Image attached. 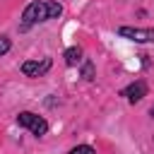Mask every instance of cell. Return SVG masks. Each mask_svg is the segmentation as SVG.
Wrapping results in <instances>:
<instances>
[{
	"label": "cell",
	"instance_id": "obj_6",
	"mask_svg": "<svg viewBox=\"0 0 154 154\" xmlns=\"http://www.w3.org/2000/svg\"><path fill=\"white\" fill-rule=\"evenodd\" d=\"M82 55H84V53H82L79 46H70V48L63 51V58H65V65H67V67H77V65L84 60Z\"/></svg>",
	"mask_w": 154,
	"mask_h": 154
},
{
	"label": "cell",
	"instance_id": "obj_2",
	"mask_svg": "<svg viewBox=\"0 0 154 154\" xmlns=\"http://www.w3.org/2000/svg\"><path fill=\"white\" fill-rule=\"evenodd\" d=\"M17 125L24 128V130H29L34 137H43V135L48 132V120H46L43 116L34 113V111H22V113L17 116Z\"/></svg>",
	"mask_w": 154,
	"mask_h": 154
},
{
	"label": "cell",
	"instance_id": "obj_8",
	"mask_svg": "<svg viewBox=\"0 0 154 154\" xmlns=\"http://www.w3.org/2000/svg\"><path fill=\"white\" fill-rule=\"evenodd\" d=\"M67 154H96V149H94L91 144H77V147H72Z\"/></svg>",
	"mask_w": 154,
	"mask_h": 154
},
{
	"label": "cell",
	"instance_id": "obj_3",
	"mask_svg": "<svg viewBox=\"0 0 154 154\" xmlns=\"http://www.w3.org/2000/svg\"><path fill=\"white\" fill-rule=\"evenodd\" d=\"M118 36L135 43H154V26H118Z\"/></svg>",
	"mask_w": 154,
	"mask_h": 154
},
{
	"label": "cell",
	"instance_id": "obj_4",
	"mask_svg": "<svg viewBox=\"0 0 154 154\" xmlns=\"http://www.w3.org/2000/svg\"><path fill=\"white\" fill-rule=\"evenodd\" d=\"M51 67H53L51 58H31V60H24L19 65V70H22L24 77H43Z\"/></svg>",
	"mask_w": 154,
	"mask_h": 154
},
{
	"label": "cell",
	"instance_id": "obj_1",
	"mask_svg": "<svg viewBox=\"0 0 154 154\" xmlns=\"http://www.w3.org/2000/svg\"><path fill=\"white\" fill-rule=\"evenodd\" d=\"M63 14V5L55 0H31L24 10H22V19H19V31H29L36 24L58 19Z\"/></svg>",
	"mask_w": 154,
	"mask_h": 154
},
{
	"label": "cell",
	"instance_id": "obj_5",
	"mask_svg": "<svg viewBox=\"0 0 154 154\" xmlns=\"http://www.w3.org/2000/svg\"><path fill=\"white\" fill-rule=\"evenodd\" d=\"M120 96H125L130 103H140V101L147 96V82H144V79H135V82H130L128 87L120 89Z\"/></svg>",
	"mask_w": 154,
	"mask_h": 154
},
{
	"label": "cell",
	"instance_id": "obj_9",
	"mask_svg": "<svg viewBox=\"0 0 154 154\" xmlns=\"http://www.w3.org/2000/svg\"><path fill=\"white\" fill-rule=\"evenodd\" d=\"M10 48H12V41H10V36L0 34V58H2V55H7V53H10Z\"/></svg>",
	"mask_w": 154,
	"mask_h": 154
},
{
	"label": "cell",
	"instance_id": "obj_7",
	"mask_svg": "<svg viewBox=\"0 0 154 154\" xmlns=\"http://www.w3.org/2000/svg\"><path fill=\"white\" fill-rule=\"evenodd\" d=\"M79 65H82V70H79V75H82V79H84V82H91V79L96 77V70H94V63H91V60H82Z\"/></svg>",
	"mask_w": 154,
	"mask_h": 154
}]
</instances>
